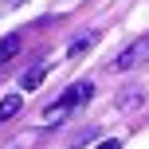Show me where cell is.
Instances as JSON below:
<instances>
[{
    "label": "cell",
    "mask_w": 149,
    "mask_h": 149,
    "mask_svg": "<svg viewBox=\"0 0 149 149\" xmlns=\"http://www.w3.org/2000/svg\"><path fill=\"white\" fill-rule=\"evenodd\" d=\"M90 98H94V82H71V86H67V90H63V94L51 102V110L43 114V122H47V126H51V122H63V118L74 110V106L90 102Z\"/></svg>",
    "instance_id": "1"
},
{
    "label": "cell",
    "mask_w": 149,
    "mask_h": 149,
    "mask_svg": "<svg viewBox=\"0 0 149 149\" xmlns=\"http://www.w3.org/2000/svg\"><path fill=\"white\" fill-rule=\"evenodd\" d=\"M145 63H149V36L134 39V43L114 59V67H118V71H137V67H145Z\"/></svg>",
    "instance_id": "2"
},
{
    "label": "cell",
    "mask_w": 149,
    "mask_h": 149,
    "mask_svg": "<svg viewBox=\"0 0 149 149\" xmlns=\"http://www.w3.org/2000/svg\"><path fill=\"white\" fill-rule=\"evenodd\" d=\"M20 94H8L4 102H0V122H8V118H16V114H20Z\"/></svg>",
    "instance_id": "5"
},
{
    "label": "cell",
    "mask_w": 149,
    "mask_h": 149,
    "mask_svg": "<svg viewBox=\"0 0 149 149\" xmlns=\"http://www.w3.org/2000/svg\"><path fill=\"white\" fill-rule=\"evenodd\" d=\"M98 149H122V137H110V141H102Z\"/></svg>",
    "instance_id": "8"
},
{
    "label": "cell",
    "mask_w": 149,
    "mask_h": 149,
    "mask_svg": "<svg viewBox=\"0 0 149 149\" xmlns=\"http://www.w3.org/2000/svg\"><path fill=\"white\" fill-rule=\"evenodd\" d=\"M43 74H47L43 67H36V71H28V74H20V86H24V90H36L39 82H43Z\"/></svg>",
    "instance_id": "6"
},
{
    "label": "cell",
    "mask_w": 149,
    "mask_h": 149,
    "mask_svg": "<svg viewBox=\"0 0 149 149\" xmlns=\"http://www.w3.org/2000/svg\"><path fill=\"white\" fill-rule=\"evenodd\" d=\"M20 36H4V39H0V67H4V63H12L16 59V55H20Z\"/></svg>",
    "instance_id": "3"
},
{
    "label": "cell",
    "mask_w": 149,
    "mask_h": 149,
    "mask_svg": "<svg viewBox=\"0 0 149 149\" xmlns=\"http://www.w3.org/2000/svg\"><path fill=\"white\" fill-rule=\"evenodd\" d=\"M118 106H122V110H137V106H141V90H126V94H118Z\"/></svg>",
    "instance_id": "7"
},
{
    "label": "cell",
    "mask_w": 149,
    "mask_h": 149,
    "mask_svg": "<svg viewBox=\"0 0 149 149\" xmlns=\"http://www.w3.org/2000/svg\"><path fill=\"white\" fill-rule=\"evenodd\" d=\"M4 4H8V8H20V4H24V0H4Z\"/></svg>",
    "instance_id": "9"
},
{
    "label": "cell",
    "mask_w": 149,
    "mask_h": 149,
    "mask_svg": "<svg viewBox=\"0 0 149 149\" xmlns=\"http://www.w3.org/2000/svg\"><path fill=\"white\" fill-rule=\"evenodd\" d=\"M94 43H98V31H82V36H74V39H71L67 51H71V55H82L86 47H94Z\"/></svg>",
    "instance_id": "4"
}]
</instances>
